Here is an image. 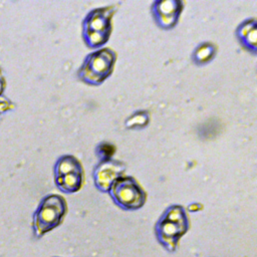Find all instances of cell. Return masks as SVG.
<instances>
[{"label": "cell", "instance_id": "obj_4", "mask_svg": "<svg viewBox=\"0 0 257 257\" xmlns=\"http://www.w3.org/2000/svg\"><path fill=\"white\" fill-rule=\"evenodd\" d=\"M114 7H105L92 10L83 22V36L90 47H98L103 44L110 33V19Z\"/></svg>", "mask_w": 257, "mask_h": 257}, {"label": "cell", "instance_id": "obj_7", "mask_svg": "<svg viewBox=\"0 0 257 257\" xmlns=\"http://www.w3.org/2000/svg\"><path fill=\"white\" fill-rule=\"evenodd\" d=\"M124 172L121 163L113 160L102 161L93 172L95 187L101 192H108L112 183Z\"/></svg>", "mask_w": 257, "mask_h": 257}, {"label": "cell", "instance_id": "obj_8", "mask_svg": "<svg viewBox=\"0 0 257 257\" xmlns=\"http://www.w3.org/2000/svg\"><path fill=\"white\" fill-rule=\"evenodd\" d=\"M178 4H180V2L176 1H158L155 3L154 12L156 16L159 17L160 25L166 28L175 25L179 15V11H177L179 8Z\"/></svg>", "mask_w": 257, "mask_h": 257}, {"label": "cell", "instance_id": "obj_3", "mask_svg": "<svg viewBox=\"0 0 257 257\" xmlns=\"http://www.w3.org/2000/svg\"><path fill=\"white\" fill-rule=\"evenodd\" d=\"M108 193L112 201L123 210H138L147 200L144 189L133 177H119L110 186Z\"/></svg>", "mask_w": 257, "mask_h": 257}, {"label": "cell", "instance_id": "obj_5", "mask_svg": "<svg viewBox=\"0 0 257 257\" xmlns=\"http://www.w3.org/2000/svg\"><path fill=\"white\" fill-rule=\"evenodd\" d=\"M114 59V52L108 48H102L87 55L79 69V77L91 84L100 83L110 73Z\"/></svg>", "mask_w": 257, "mask_h": 257}, {"label": "cell", "instance_id": "obj_10", "mask_svg": "<svg viewBox=\"0 0 257 257\" xmlns=\"http://www.w3.org/2000/svg\"><path fill=\"white\" fill-rule=\"evenodd\" d=\"M201 208H202V206H201L200 204H191V205L188 206V209H189L190 211H198V210H200Z\"/></svg>", "mask_w": 257, "mask_h": 257}, {"label": "cell", "instance_id": "obj_2", "mask_svg": "<svg viewBox=\"0 0 257 257\" xmlns=\"http://www.w3.org/2000/svg\"><path fill=\"white\" fill-rule=\"evenodd\" d=\"M66 211L67 204L62 196L52 194L44 197L33 214L32 228L34 236L41 238L60 225Z\"/></svg>", "mask_w": 257, "mask_h": 257}, {"label": "cell", "instance_id": "obj_6", "mask_svg": "<svg viewBox=\"0 0 257 257\" xmlns=\"http://www.w3.org/2000/svg\"><path fill=\"white\" fill-rule=\"evenodd\" d=\"M54 180L60 191L67 194L77 192L83 183L81 164L70 155L62 156L55 164Z\"/></svg>", "mask_w": 257, "mask_h": 257}, {"label": "cell", "instance_id": "obj_9", "mask_svg": "<svg viewBox=\"0 0 257 257\" xmlns=\"http://www.w3.org/2000/svg\"><path fill=\"white\" fill-rule=\"evenodd\" d=\"M4 88H5V79H4V76H3L2 71L0 69V96H1Z\"/></svg>", "mask_w": 257, "mask_h": 257}, {"label": "cell", "instance_id": "obj_1", "mask_svg": "<svg viewBox=\"0 0 257 257\" xmlns=\"http://www.w3.org/2000/svg\"><path fill=\"white\" fill-rule=\"evenodd\" d=\"M190 227L187 212L180 205L167 208L155 225V234L158 242L169 252H175L180 239Z\"/></svg>", "mask_w": 257, "mask_h": 257}]
</instances>
